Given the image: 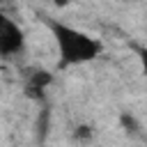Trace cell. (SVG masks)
<instances>
[{"mask_svg": "<svg viewBox=\"0 0 147 147\" xmlns=\"http://www.w3.org/2000/svg\"><path fill=\"white\" fill-rule=\"evenodd\" d=\"M138 60H140V67H142V74L147 76V46H133Z\"/></svg>", "mask_w": 147, "mask_h": 147, "instance_id": "cell-6", "label": "cell"}, {"mask_svg": "<svg viewBox=\"0 0 147 147\" xmlns=\"http://www.w3.org/2000/svg\"><path fill=\"white\" fill-rule=\"evenodd\" d=\"M55 80V76L46 69H32L28 74L25 80V94L30 99H34L39 106H46V90L51 87V83Z\"/></svg>", "mask_w": 147, "mask_h": 147, "instance_id": "cell-3", "label": "cell"}, {"mask_svg": "<svg viewBox=\"0 0 147 147\" xmlns=\"http://www.w3.org/2000/svg\"><path fill=\"white\" fill-rule=\"evenodd\" d=\"M44 23L51 30L53 41L57 46V57H60L57 69L80 67V64H87V62H92V60H96L101 55L103 44L96 37H92V34L69 25V23L55 21L51 16H44Z\"/></svg>", "mask_w": 147, "mask_h": 147, "instance_id": "cell-1", "label": "cell"}, {"mask_svg": "<svg viewBox=\"0 0 147 147\" xmlns=\"http://www.w3.org/2000/svg\"><path fill=\"white\" fill-rule=\"evenodd\" d=\"M48 126H51V110L48 106H41L37 113V122H34V131H37V140L44 142L48 136Z\"/></svg>", "mask_w": 147, "mask_h": 147, "instance_id": "cell-4", "label": "cell"}, {"mask_svg": "<svg viewBox=\"0 0 147 147\" xmlns=\"http://www.w3.org/2000/svg\"><path fill=\"white\" fill-rule=\"evenodd\" d=\"M25 51L23 28L0 9V57H14Z\"/></svg>", "mask_w": 147, "mask_h": 147, "instance_id": "cell-2", "label": "cell"}, {"mask_svg": "<svg viewBox=\"0 0 147 147\" xmlns=\"http://www.w3.org/2000/svg\"><path fill=\"white\" fill-rule=\"evenodd\" d=\"M92 136H94V131H92L90 124H78V126L74 129V140L87 142V140H92Z\"/></svg>", "mask_w": 147, "mask_h": 147, "instance_id": "cell-5", "label": "cell"}]
</instances>
